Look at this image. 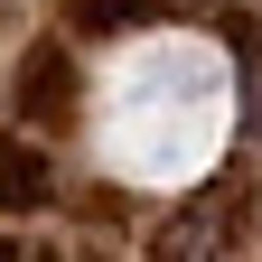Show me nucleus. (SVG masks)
Wrapping results in <instances>:
<instances>
[{
	"instance_id": "nucleus-1",
	"label": "nucleus",
	"mask_w": 262,
	"mask_h": 262,
	"mask_svg": "<svg viewBox=\"0 0 262 262\" xmlns=\"http://www.w3.org/2000/svg\"><path fill=\"white\" fill-rule=\"evenodd\" d=\"M225 141V56L196 38H131L94 84V150L131 187H178Z\"/></svg>"
}]
</instances>
